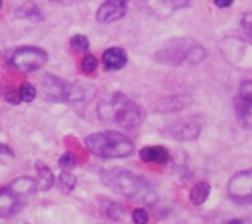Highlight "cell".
Wrapping results in <instances>:
<instances>
[{
	"label": "cell",
	"instance_id": "7402d4cb",
	"mask_svg": "<svg viewBox=\"0 0 252 224\" xmlns=\"http://www.w3.org/2000/svg\"><path fill=\"white\" fill-rule=\"evenodd\" d=\"M36 94H37L36 88L29 82L23 83L19 88V96H20L21 102H24V103H31L36 98Z\"/></svg>",
	"mask_w": 252,
	"mask_h": 224
},
{
	"label": "cell",
	"instance_id": "30bf717a",
	"mask_svg": "<svg viewBox=\"0 0 252 224\" xmlns=\"http://www.w3.org/2000/svg\"><path fill=\"white\" fill-rule=\"evenodd\" d=\"M202 125L199 121L183 119L176 123H172L163 129V135L166 138L176 141H195L200 135Z\"/></svg>",
	"mask_w": 252,
	"mask_h": 224
},
{
	"label": "cell",
	"instance_id": "83f0119b",
	"mask_svg": "<svg viewBox=\"0 0 252 224\" xmlns=\"http://www.w3.org/2000/svg\"><path fill=\"white\" fill-rule=\"evenodd\" d=\"M5 98L11 104H19L21 102L20 96H19V91H16V89H9V91H6Z\"/></svg>",
	"mask_w": 252,
	"mask_h": 224
},
{
	"label": "cell",
	"instance_id": "ffe728a7",
	"mask_svg": "<svg viewBox=\"0 0 252 224\" xmlns=\"http://www.w3.org/2000/svg\"><path fill=\"white\" fill-rule=\"evenodd\" d=\"M207 58V50L199 43L194 42L189 47L188 56H187V63L190 65H198Z\"/></svg>",
	"mask_w": 252,
	"mask_h": 224
},
{
	"label": "cell",
	"instance_id": "f1b7e54d",
	"mask_svg": "<svg viewBox=\"0 0 252 224\" xmlns=\"http://www.w3.org/2000/svg\"><path fill=\"white\" fill-rule=\"evenodd\" d=\"M213 1H214V4L218 6V8L226 9V8H230V6L234 4L235 0H213Z\"/></svg>",
	"mask_w": 252,
	"mask_h": 224
},
{
	"label": "cell",
	"instance_id": "cb8c5ba5",
	"mask_svg": "<svg viewBox=\"0 0 252 224\" xmlns=\"http://www.w3.org/2000/svg\"><path fill=\"white\" fill-rule=\"evenodd\" d=\"M72 47L77 51H82V52H86L91 47V42H89V38L86 35H82V34H77V35L72 36L71 41H69Z\"/></svg>",
	"mask_w": 252,
	"mask_h": 224
},
{
	"label": "cell",
	"instance_id": "9a60e30c",
	"mask_svg": "<svg viewBox=\"0 0 252 224\" xmlns=\"http://www.w3.org/2000/svg\"><path fill=\"white\" fill-rule=\"evenodd\" d=\"M140 159L146 164H158L163 165L167 164L171 159L169 152L166 148L161 145H154V146H146L142 148L139 152Z\"/></svg>",
	"mask_w": 252,
	"mask_h": 224
},
{
	"label": "cell",
	"instance_id": "e0dca14e",
	"mask_svg": "<svg viewBox=\"0 0 252 224\" xmlns=\"http://www.w3.org/2000/svg\"><path fill=\"white\" fill-rule=\"evenodd\" d=\"M210 191H212V187L208 182H198L189 192V201L192 202V204H194V206H202L209 198Z\"/></svg>",
	"mask_w": 252,
	"mask_h": 224
},
{
	"label": "cell",
	"instance_id": "603a6c76",
	"mask_svg": "<svg viewBox=\"0 0 252 224\" xmlns=\"http://www.w3.org/2000/svg\"><path fill=\"white\" fill-rule=\"evenodd\" d=\"M58 166H60V169L62 171L72 172L77 166L76 157H74V155L72 152L66 151L60 157V160H58Z\"/></svg>",
	"mask_w": 252,
	"mask_h": 224
},
{
	"label": "cell",
	"instance_id": "d6986e66",
	"mask_svg": "<svg viewBox=\"0 0 252 224\" xmlns=\"http://www.w3.org/2000/svg\"><path fill=\"white\" fill-rule=\"evenodd\" d=\"M77 186V177L69 171H62L58 176V187L64 193H69Z\"/></svg>",
	"mask_w": 252,
	"mask_h": 224
},
{
	"label": "cell",
	"instance_id": "7a4b0ae2",
	"mask_svg": "<svg viewBox=\"0 0 252 224\" xmlns=\"http://www.w3.org/2000/svg\"><path fill=\"white\" fill-rule=\"evenodd\" d=\"M84 144L92 154L101 159H123L135 151L131 138L113 130L91 134L84 139Z\"/></svg>",
	"mask_w": 252,
	"mask_h": 224
},
{
	"label": "cell",
	"instance_id": "2e32d148",
	"mask_svg": "<svg viewBox=\"0 0 252 224\" xmlns=\"http://www.w3.org/2000/svg\"><path fill=\"white\" fill-rule=\"evenodd\" d=\"M36 172H37V179H36V186H37V191L40 192H47L52 188L53 184H55V175L51 171L50 167L42 161V160H37L35 164Z\"/></svg>",
	"mask_w": 252,
	"mask_h": 224
},
{
	"label": "cell",
	"instance_id": "9c48e42d",
	"mask_svg": "<svg viewBox=\"0 0 252 224\" xmlns=\"http://www.w3.org/2000/svg\"><path fill=\"white\" fill-rule=\"evenodd\" d=\"M189 0H141L140 6L147 15L158 20H164L176 11L187 8Z\"/></svg>",
	"mask_w": 252,
	"mask_h": 224
},
{
	"label": "cell",
	"instance_id": "836d02e7",
	"mask_svg": "<svg viewBox=\"0 0 252 224\" xmlns=\"http://www.w3.org/2000/svg\"><path fill=\"white\" fill-rule=\"evenodd\" d=\"M24 224H29V223H24Z\"/></svg>",
	"mask_w": 252,
	"mask_h": 224
},
{
	"label": "cell",
	"instance_id": "6da1fadb",
	"mask_svg": "<svg viewBox=\"0 0 252 224\" xmlns=\"http://www.w3.org/2000/svg\"><path fill=\"white\" fill-rule=\"evenodd\" d=\"M101 181L114 192L132 201L145 204H152L157 201L156 192L147 180L132 174L129 170L119 167L105 170L101 172Z\"/></svg>",
	"mask_w": 252,
	"mask_h": 224
},
{
	"label": "cell",
	"instance_id": "d4e9b609",
	"mask_svg": "<svg viewBox=\"0 0 252 224\" xmlns=\"http://www.w3.org/2000/svg\"><path fill=\"white\" fill-rule=\"evenodd\" d=\"M240 26L245 37L252 43V13H246L240 19Z\"/></svg>",
	"mask_w": 252,
	"mask_h": 224
},
{
	"label": "cell",
	"instance_id": "277c9868",
	"mask_svg": "<svg viewBox=\"0 0 252 224\" xmlns=\"http://www.w3.org/2000/svg\"><path fill=\"white\" fill-rule=\"evenodd\" d=\"M37 192L36 179L21 176L0 188V219H8L20 213L29 198Z\"/></svg>",
	"mask_w": 252,
	"mask_h": 224
},
{
	"label": "cell",
	"instance_id": "5bb4252c",
	"mask_svg": "<svg viewBox=\"0 0 252 224\" xmlns=\"http://www.w3.org/2000/svg\"><path fill=\"white\" fill-rule=\"evenodd\" d=\"M127 63V53L124 48L114 47L108 48L103 53V65L105 71H119L124 68Z\"/></svg>",
	"mask_w": 252,
	"mask_h": 224
},
{
	"label": "cell",
	"instance_id": "3957f363",
	"mask_svg": "<svg viewBox=\"0 0 252 224\" xmlns=\"http://www.w3.org/2000/svg\"><path fill=\"white\" fill-rule=\"evenodd\" d=\"M101 120L111 121L125 130L137 128L142 123V111L134 101L124 93H116L106 103L98 106Z\"/></svg>",
	"mask_w": 252,
	"mask_h": 224
},
{
	"label": "cell",
	"instance_id": "4316f807",
	"mask_svg": "<svg viewBox=\"0 0 252 224\" xmlns=\"http://www.w3.org/2000/svg\"><path fill=\"white\" fill-rule=\"evenodd\" d=\"M132 222L134 224H147L150 221L149 213L144 208H135L132 212Z\"/></svg>",
	"mask_w": 252,
	"mask_h": 224
},
{
	"label": "cell",
	"instance_id": "d6a6232c",
	"mask_svg": "<svg viewBox=\"0 0 252 224\" xmlns=\"http://www.w3.org/2000/svg\"><path fill=\"white\" fill-rule=\"evenodd\" d=\"M1 8H3V0H0V10H1Z\"/></svg>",
	"mask_w": 252,
	"mask_h": 224
},
{
	"label": "cell",
	"instance_id": "4dcf8cb0",
	"mask_svg": "<svg viewBox=\"0 0 252 224\" xmlns=\"http://www.w3.org/2000/svg\"><path fill=\"white\" fill-rule=\"evenodd\" d=\"M225 224H247V223L245 221H242V219H231V221L226 222Z\"/></svg>",
	"mask_w": 252,
	"mask_h": 224
},
{
	"label": "cell",
	"instance_id": "8fae6325",
	"mask_svg": "<svg viewBox=\"0 0 252 224\" xmlns=\"http://www.w3.org/2000/svg\"><path fill=\"white\" fill-rule=\"evenodd\" d=\"M235 114L244 128H252V81L240 84L239 94L235 98Z\"/></svg>",
	"mask_w": 252,
	"mask_h": 224
},
{
	"label": "cell",
	"instance_id": "ac0fdd59",
	"mask_svg": "<svg viewBox=\"0 0 252 224\" xmlns=\"http://www.w3.org/2000/svg\"><path fill=\"white\" fill-rule=\"evenodd\" d=\"M16 18L19 19H28L31 21H41L43 20V14L41 11V9L38 8V5L28 1V3L23 4L20 8L16 10Z\"/></svg>",
	"mask_w": 252,
	"mask_h": 224
},
{
	"label": "cell",
	"instance_id": "5b68a950",
	"mask_svg": "<svg viewBox=\"0 0 252 224\" xmlns=\"http://www.w3.org/2000/svg\"><path fill=\"white\" fill-rule=\"evenodd\" d=\"M43 96L53 103H79L88 97V87L64 81L52 73H45L41 79Z\"/></svg>",
	"mask_w": 252,
	"mask_h": 224
},
{
	"label": "cell",
	"instance_id": "52a82bcc",
	"mask_svg": "<svg viewBox=\"0 0 252 224\" xmlns=\"http://www.w3.org/2000/svg\"><path fill=\"white\" fill-rule=\"evenodd\" d=\"M194 43V41L189 38H174L168 41L159 51L155 55V60L162 65L179 66L187 62L189 47Z\"/></svg>",
	"mask_w": 252,
	"mask_h": 224
},
{
	"label": "cell",
	"instance_id": "f546056e",
	"mask_svg": "<svg viewBox=\"0 0 252 224\" xmlns=\"http://www.w3.org/2000/svg\"><path fill=\"white\" fill-rule=\"evenodd\" d=\"M0 155H10V156H13L14 154L9 146H6V145H4V144L0 143Z\"/></svg>",
	"mask_w": 252,
	"mask_h": 224
},
{
	"label": "cell",
	"instance_id": "484cf974",
	"mask_svg": "<svg viewBox=\"0 0 252 224\" xmlns=\"http://www.w3.org/2000/svg\"><path fill=\"white\" fill-rule=\"evenodd\" d=\"M98 65H99L98 58H96L94 55L88 53V55L84 56L83 60H82L81 68L84 73H88L89 75V73L95 72V70L98 68Z\"/></svg>",
	"mask_w": 252,
	"mask_h": 224
},
{
	"label": "cell",
	"instance_id": "8992f818",
	"mask_svg": "<svg viewBox=\"0 0 252 224\" xmlns=\"http://www.w3.org/2000/svg\"><path fill=\"white\" fill-rule=\"evenodd\" d=\"M48 55L37 46H23L14 51L9 57V65L21 73H31L47 63Z\"/></svg>",
	"mask_w": 252,
	"mask_h": 224
},
{
	"label": "cell",
	"instance_id": "4fadbf2b",
	"mask_svg": "<svg viewBox=\"0 0 252 224\" xmlns=\"http://www.w3.org/2000/svg\"><path fill=\"white\" fill-rule=\"evenodd\" d=\"M193 103V98L188 94H178V96H171L162 98L155 104V111L157 113H176V112L183 111L188 108Z\"/></svg>",
	"mask_w": 252,
	"mask_h": 224
},
{
	"label": "cell",
	"instance_id": "7c38bea8",
	"mask_svg": "<svg viewBox=\"0 0 252 224\" xmlns=\"http://www.w3.org/2000/svg\"><path fill=\"white\" fill-rule=\"evenodd\" d=\"M130 0H105L96 10L95 18L100 24H113L127 13Z\"/></svg>",
	"mask_w": 252,
	"mask_h": 224
},
{
	"label": "cell",
	"instance_id": "44dd1931",
	"mask_svg": "<svg viewBox=\"0 0 252 224\" xmlns=\"http://www.w3.org/2000/svg\"><path fill=\"white\" fill-rule=\"evenodd\" d=\"M105 213L111 221L121 222L125 217V209L120 203L116 202H108L105 206Z\"/></svg>",
	"mask_w": 252,
	"mask_h": 224
},
{
	"label": "cell",
	"instance_id": "ba28073f",
	"mask_svg": "<svg viewBox=\"0 0 252 224\" xmlns=\"http://www.w3.org/2000/svg\"><path fill=\"white\" fill-rule=\"evenodd\" d=\"M227 193L234 202L239 204L252 203V169L237 172L230 179Z\"/></svg>",
	"mask_w": 252,
	"mask_h": 224
},
{
	"label": "cell",
	"instance_id": "1f68e13d",
	"mask_svg": "<svg viewBox=\"0 0 252 224\" xmlns=\"http://www.w3.org/2000/svg\"><path fill=\"white\" fill-rule=\"evenodd\" d=\"M53 1H56V3H67L68 0H53Z\"/></svg>",
	"mask_w": 252,
	"mask_h": 224
}]
</instances>
